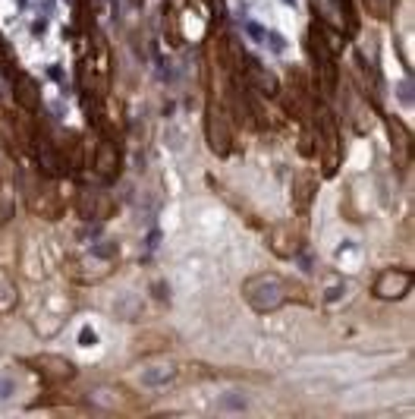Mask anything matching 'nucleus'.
I'll return each instance as SVG.
<instances>
[{
    "label": "nucleus",
    "mask_w": 415,
    "mask_h": 419,
    "mask_svg": "<svg viewBox=\"0 0 415 419\" xmlns=\"http://www.w3.org/2000/svg\"><path fill=\"white\" fill-rule=\"evenodd\" d=\"M409 284H412V275L409 271H384L381 277H378L375 284V293L381 296V300H396V296H403L409 290Z\"/></svg>",
    "instance_id": "obj_2"
},
{
    "label": "nucleus",
    "mask_w": 415,
    "mask_h": 419,
    "mask_svg": "<svg viewBox=\"0 0 415 419\" xmlns=\"http://www.w3.org/2000/svg\"><path fill=\"white\" fill-rule=\"evenodd\" d=\"M16 394V382L10 375H0V404H3V400H10Z\"/></svg>",
    "instance_id": "obj_10"
},
{
    "label": "nucleus",
    "mask_w": 415,
    "mask_h": 419,
    "mask_svg": "<svg viewBox=\"0 0 415 419\" xmlns=\"http://www.w3.org/2000/svg\"><path fill=\"white\" fill-rule=\"evenodd\" d=\"M208 139H211V148L220 151V155L230 148V132H227V123L220 120V114L214 108H211V114H208Z\"/></svg>",
    "instance_id": "obj_4"
},
{
    "label": "nucleus",
    "mask_w": 415,
    "mask_h": 419,
    "mask_svg": "<svg viewBox=\"0 0 415 419\" xmlns=\"http://www.w3.org/2000/svg\"><path fill=\"white\" fill-rule=\"evenodd\" d=\"M16 101H22L26 108H38V89L28 76H22L19 83H16Z\"/></svg>",
    "instance_id": "obj_6"
},
{
    "label": "nucleus",
    "mask_w": 415,
    "mask_h": 419,
    "mask_svg": "<svg viewBox=\"0 0 415 419\" xmlns=\"http://www.w3.org/2000/svg\"><path fill=\"white\" fill-rule=\"evenodd\" d=\"M220 407H224V410H245V400L242 397H227Z\"/></svg>",
    "instance_id": "obj_11"
},
{
    "label": "nucleus",
    "mask_w": 415,
    "mask_h": 419,
    "mask_svg": "<svg viewBox=\"0 0 415 419\" xmlns=\"http://www.w3.org/2000/svg\"><path fill=\"white\" fill-rule=\"evenodd\" d=\"M13 218V186L3 183L0 186V221Z\"/></svg>",
    "instance_id": "obj_7"
},
{
    "label": "nucleus",
    "mask_w": 415,
    "mask_h": 419,
    "mask_svg": "<svg viewBox=\"0 0 415 419\" xmlns=\"http://www.w3.org/2000/svg\"><path fill=\"white\" fill-rule=\"evenodd\" d=\"M245 300L252 302L258 312L277 309L280 302L286 300L283 281H280L277 275H258V277H252V281L245 284Z\"/></svg>",
    "instance_id": "obj_1"
},
{
    "label": "nucleus",
    "mask_w": 415,
    "mask_h": 419,
    "mask_svg": "<svg viewBox=\"0 0 415 419\" xmlns=\"http://www.w3.org/2000/svg\"><path fill=\"white\" fill-rule=\"evenodd\" d=\"M173 378V369L170 366H157V369H148L142 375V382L145 385H164V382H170Z\"/></svg>",
    "instance_id": "obj_8"
},
{
    "label": "nucleus",
    "mask_w": 415,
    "mask_h": 419,
    "mask_svg": "<svg viewBox=\"0 0 415 419\" xmlns=\"http://www.w3.org/2000/svg\"><path fill=\"white\" fill-rule=\"evenodd\" d=\"M35 366H41L38 372L44 378H51V382H67V378H73V363L63 357H38Z\"/></svg>",
    "instance_id": "obj_3"
},
{
    "label": "nucleus",
    "mask_w": 415,
    "mask_h": 419,
    "mask_svg": "<svg viewBox=\"0 0 415 419\" xmlns=\"http://www.w3.org/2000/svg\"><path fill=\"white\" fill-rule=\"evenodd\" d=\"M249 76H252V85H258L265 95H274V92H277V79H274V76L267 73L261 63H255V60L249 63Z\"/></svg>",
    "instance_id": "obj_5"
},
{
    "label": "nucleus",
    "mask_w": 415,
    "mask_h": 419,
    "mask_svg": "<svg viewBox=\"0 0 415 419\" xmlns=\"http://www.w3.org/2000/svg\"><path fill=\"white\" fill-rule=\"evenodd\" d=\"M41 164H44V171L48 173H60V167H63V161L54 155V148H51L48 142H41Z\"/></svg>",
    "instance_id": "obj_9"
}]
</instances>
